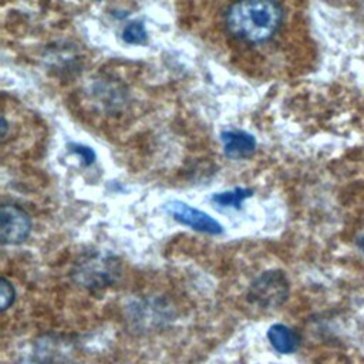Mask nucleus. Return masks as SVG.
Instances as JSON below:
<instances>
[{
  "instance_id": "9b49d317",
  "label": "nucleus",
  "mask_w": 364,
  "mask_h": 364,
  "mask_svg": "<svg viewBox=\"0 0 364 364\" xmlns=\"http://www.w3.org/2000/svg\"><path fill=\"white\" fill-rule=\"evenodd\" d=\"M73 152L77 154V155L81 158V161H82L84 165H91V164L94 162V159H95L94 151H92L91 148H88V146L73 145Z\"/></svg>"
},
{
  "instance_id": "39448f33",
  "label": "nucleus",
  "mask_w": 364,
  "mask_h": 364,
  "mask_svg": "<svg viewBox=\"0 0 364 364\" xmlns=\"http://www.w3.org/2000/svg\"><path fill=\"white\" fill-rule=\"evenodd\" d=\"M31 232L30 216L16 205H3L0 210V239L3 245L23 243Z\"/></svg>"
},
{
  "instance_id": "423d86ee",
  "label": "nucleus",
  "mask_w": 364,
  "mask_h": 364,
  "mask_svg": "<svg viewBox=\"0 0 364 364\" xmlns=\"http://www.w3.org/2000/svg\"><path fill=\"white\" fill-rule=\"evenodd\" d=\"M225 155L232 159H243L250 156L256 149V139L253 135L239 131L230 129L225 131L220 135Z\"/></svg>"
},
{
  "instance_id": "ddd939ff",
  "label": "nucleus",
  "mask_w": 364,
  "mask_h": 364,
  "mask_svg": "<svg viewBox=\"0 0 364 364\" xmlns=\"http://www.w3.org/2000/svg\"><path fill=\"white\" fill-rule=\"evenodd\" d=\"M360 246H361V249L364 250V237L360 240Z\"/></svg>"
},
{
  "instance_id": "f8f14e48",
  "label": "nucleus",
  "mask_w": 364,
  "mask_h": 364,
  "mask_svg": "<svg viewBox=\"0 0 364 364\" xmlns=\"http://www.w3.org/2000/svg\"><path fill=\"white\" fill-rule=\"evenodd\" d=\"M17 364H50V361L44 357H26L21 358Z\"/></svg>"
},
{
  "instance_id": "1a4fd4ad",
  "label": "nucleus",
  "mask_w": 364,
  "mask_h": 364,
  "mask_svg": "<svg viewBox=\"0 0 364 364\" xmlns=\"http://www.w3.org/2000/svg\"><path fill=\"white\" fill-rule=\"evenodd\" d=\"M122 40L128 44H145L148 36L144 24L139 21L128 23L122 30Z\"/></svg>"
},
{
  "instance_id": "20e7f679",
  "label": "nucleus",
  "mask_w": 364,
  "mask_h": 364,
  "mask_svg": "<svg viewBox=\"0 0 364 364\" xmlns=\"http://www.w3.org/2000/svg\"><path fill=\"white\" fill-rule=\"evenodd\" d=\"M164 209L178 223L189 226L193 230L208 233V235H220L223 232L222 225L216 219H213L209 213L199 210L196 208H192L185 202L172 200L166 203Z\"/></svg>"
},
{
  "instance_id": "f03ea898",
  "label": "nucleus",
  "mask_w": 364,
  "mask_h": 364,
  "mask_svg": "<svg viewBox=\"0 0 364 364\" xmlns=\"http://www.w3.org/2000/svg\"><path fill=\"white\" fill-rule=\"evenodd\" d=\"M289 290V280L282 270H267L250 283L247 299L262 309H274L287 300Z\"/></svg>"
},
{
  "instance_id": "7ed1b4c3",
  "label": "nucleus",
  "mask_w": 364,
  "mask_h": 364,
  "mask_svg": "<svg viewBox=\"0 0 364 364\" xmlns=\"http://www.w3.org/2000/svg\"><path fill=\"white\" fill-rule=\"evenodd\" d=\"M119 263L111 255L95 253L81 260L74 272L75 280L88 289H102L115 283Z\"/></svg>"
},
{
  "instance_id": "9d476101",
  "label": "nucleus",
  "mask_w": 364,
  "mask_h": 364,
  "mask_svg": "<svg viewBox=\"0 0 364 364\" xmlns=\"http://www.w3.org/2000/svg\"><path fill=\"white\" fill-rule=\"evenodd\" d=\"M16 291L13 284L7 279L0 280V309L1 311H6L14 301Z\"/></svg>"
},
{
  "instance_id": "6e6552de",
  "label": "nucleus",
  "mask_w": 364,
  "mask_h": 364,
  "mask_svg": "<svg viewBox=\"0 0 364 364\" xmlns=\"http://www.w3.org/2000/svg\"><path fill=\"white\" fill-rule=\"evenodd\" d=\"M252 191L246 188H235L232 191H225V192H218L212 196V200L220 206V208H233L239 209L242 208V203L252 196Z\"/></svg>"
},
{
  "instance_id": "4468645a",
  "label": "nucleus",
  "mask_w": 364,
  "mask_h": 364,
  "mask_svg": "<svg viewBox=\"0 0 364 364\" xmlns=\"http://www.w3.org/2000/svg\"><path fill=\"white\" fill-rule=\"evenodd\" d=\"M97 1H100V0H97Z\"/></svg>"
},
{
  "instance_id": "f257e3e1",
  "label": "nucleus",
  "mask_w": 364,
  "mask_h": 364,
  "mask_svg": "<svg viewBox=\"0 0 364 364\" xmlns=\"http://www.w3.org/2000/svg\"><path fill=\"white\" fill-rule=\"evenodd\" d=\"M282 7L274 0H236L228 10L230 34L247 43H264L280 28Z\"/></svg>"
},
{
  "instance_id": "0eeeda50",
  "label": "nucleus",
  "mask_w": 364,
  "mask_h": 364,
  "mask_svg": "<svg viewBox=\"0 0 364 364\" xmlns=\"http://www.w3.org/2000/svg\"><path fill=\"white\" fill-rule=\"evenodd\" d=\"M267 338L272 347L280 354H291L300 346V336L284 324H273L267 330Z\"/></svg>"
}]
</instances>
